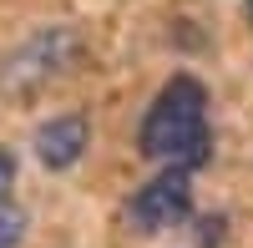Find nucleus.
I'll return each mask as SVG.
<instances>
[{"mask_svg":"<svg viewBox=\"0 0 253 248\" xmlns=\"http://www.w3.org/2000/svg\"><path fill=\"white\" fill-rule=\"evenodd\" d=\"M248 15H253V0H248Z\"/></svg>","mask_w":253,"mask_h":248,"instance_id":"6e6552de","label":"nucleus"},{"mask_svg":"<svg viewBox=\"0 0 253 248\" xmlns=\"http://www.w3.org/2000/svg\"><path fill=\"white\" fill-rule=\"evenodd\" d=\"M86 142H91V122L81 112H61V117H46L36 127L31 147H36V162L46 172H66L86 157Z\"/></svg>","mask_w":253,"mask_h":248,"instance_id":"20e7f679","label":"nucleus"},{"mask_svg":"<svg viewBox=\"0 0 253 248\" xmlns=\"http://www.w3.org/2000/svg\"><path fill=\"white\" fill-rule=\"evenodd\" d=\"M137 147L152 162H177V167H203L213 152L208 137V86L198 76H172L167 86L152 96L142 127H137Z\"/></svg>","mask_w":253,"mask_h":248,"instance_id":"f257e3e1","label":"nucleus"},{"mask_svg":"<svg viewBox=\"0 0 253 248\" xmlns=\"http://www.w3.org/2000/svg\"><path fill=\"white\" fill-rule=\"evenodd\" d=\"M10 188H15V152L0 147V203L10 198Z\"/></svg>","mask_w":253,"mask_h":248,"instance_id":"0eeeda50","label":"nucleus"},{"mask_svg":"<svg viewBox=\"0 0 253 248\" xmlns=\"http://www.w3.org/2000/svg\"><path fill=\"white\" fill-rule=\"evenodd\" d=\"M223 228L228 223L213 213V218H198V233H203V248H223Z\"/></svg>","mask_w":253,"mask_h":248,"instance_id":"423d86ee","label":"nucleus"},{"mask_svg":"<svg viewBox=\"0 0 253 248\" xmlns=\"http://www.w3.org/2000/svg\"><path fill=\"white\" fill-rule=\"evenodd\" d=\"M126 218H132L142 233H162V228H172V223L193 218V167L162 162L157 177H147L142 188L126 198Z\"/></svg>","mask_w":253,"mask_h":248,"instance_id":"7ed1b4c3","label":"nucleus"},{"mask_svg":"<svg viewBox=\"0 0 253 248\" xmlns=\"http://www.w3.org/2000/svg\"><path fill=\"white\" fill-rule=\"evenodd\" d=\"M76 56H81V36L71 26L31 31L20 46H10L5 61H0V91L5 96H31L41 86H51L56 76H66Z\"/></svg>","mask_w":253,"mask_h":248,"instance_id":"f03ea898","label":"nucleus"},{"mask_svg":"<svg viewBox=\"0 0 253 248\" xmlns=\"http://www.w3.org/2000/svg\"><path fill=\"white\" fill-rule=\"evenodd\" d=\"M26 208H15V203L5 198L0 203V248H20V238H26Z\"/></svg>","mask_w":253,"mask_h":248,"instance_id":"39448f33","label":"nucleus"}]
</instances>
